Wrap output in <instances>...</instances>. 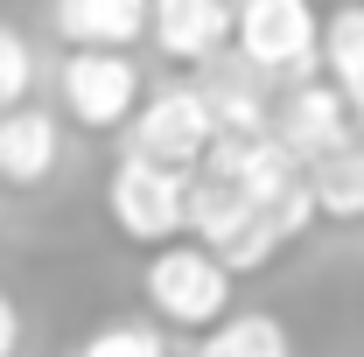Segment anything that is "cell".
Here are the masks:
<instances>
[{
    "label": "cell",
    "instance_id": "obj_1",
    "mask_svg": "<svg viewBox=\"0 0 364 357\" xmlns=\"http://www.w3.org/2000/svg\"><path fill=\"white\" fill-rule=\"evenodd\" d=\"M231 43L238 63L259 78H316V43L322 14L309 0H231Z\"/></svg>",
    "mask_w": 364,
    "mask_h": 357
},
{
    "label": "cell",
    "instance_id": "obj_2",
    "mask_svg": "<svg viewBox=\"0 0 364 357\" xmlns=\"http://www.w3.org/2000/svg\"><path fill=\"white\" fill-rule=\"evenodd\" d=\"M105 218L119 224L134 245L182 238V224H189V169H161V161L119 154L112 176H105Z\"/></svg>",
    "mask_w": 364,
    "mask_h": 357
},
{
    "label": "cell",
    "instance_id": "obj_3",
    "mask_svg": "<svg viewBox=\"0 0 364 357\" xmlns=\"http://www.w3.org/2000/svg\"><path fill=\"white\" fill-rule=\"evenodd\" d=\"M147 309L161 315L168 329H210L218 315H231V273L203 252V245H154V260L140 273Z\"/></svg>",
    "mask_w": 364,
    "mask_h": 357
},
{
    "label": "cell",
    "instance_id": "obj_4",
    "mask_svg": "<svg viewBox=\"0 0 364 357\" xmlns=\"http://www.w3.org/2000/svg\"><path fill=\"white\" fill-rule=\"evenodd\" d=\"M210 140H218V127H210V105L196 98V85L154 91V98H140L134 119H127V154L161 161V169H196Z\"/></svg>",
    "mask_w": 364,
    "mask_h": 357
},
{
    "label": "cell",
    "instance_id": "obj_5",
    "mask_svg": "<svg viewBox=\"0 0 364 357\" xmlns=\"http://www.w3.org/2000/svg\"><path fill=\"white\" fill-rule=\"evenodd\" d=\"M140 105V70L127 49H70L63 63V112L91 127V134H112L127 127Z\"/></svg>",
    "mask_w": 364,
    "mask_h": 357
},
{
    "label": "cell",
    "instance_id": "obj_6",
    "mask_svg": "<svg viewBox=\"0 0 364 357\" xmlns=\"http://www.w3.org/2000/svg\"><path fill=\"white\" fill-rule=\"evenodd\" d=\"M267 134L309 169L322 154H336L343 140H358V127H350V105H343V91L329 85V78H301V85H287V98L267 112Z\"/></svg>",
    "mask_w": 364,
    "mask_h": 357
},
{
    "label": "cell",
    "instance_id": "obj_7",
    "mask_svg": "<svg viewBox=\"0 0 364 357\" xmlns=\"http://www.w3.org/2000/svg\"><path fill=\"white\" fill-rule=\"evenodd\" d=\"M203 176L231 182L245 203H273L280 189H294L301 182V161L280 147L273 134H218L210 147H203V161H196Z\"/></svg>",
    "mask_w": 364,
    "mask_h": 357
},
{
    "label": "cell",
    "instance_id": "obj_8",
    "mask_svg": "<svg viewBox=\"0 0 364 357\" xmlns=\"http://www.w3.org/2000/svg\"><path fill=\"white\" fill-rule=\"evenodd\" d=\"M147 43L168 63H203L231 43V0H147Z\"/></svg>",
    "mask_w": 364,
    "mask_h": 357
},
{
    "label": "cell",
    "instance_id": "obj_9",
    "mask_svg": "<svg viewBox=\"0 0 364 357\" xmlns=\"http://www.w3.org/2000/svg\"><path fill=\"white\" fill-rule=\"evenodd\" d=\"M196 70H203V78H196V98L210 105V127H218V134H267L273 105H267V78H259V70H245L225 49L203 56Z\"/></svg>",
    "mask_w": 364,
    "mask_h": 357
},
{
    "label": "cell",
    "instance_id": "obj_10",
    "mask_svg": "<svg viewBox=\"0 0 364 357\" xmlns=\"http://www.w3.org/2000/svg\"><path fill=\"white\" fill-rule=\"evenodd\" d=\"M56 154H63V134L56 119L36 112L28 98L0 112V189H36V182L56 176Z\"/></svg>",
    "mask_w": 364,
    "mask_h": 357
},
{
    "label": "cell",
    "instance_id": "obj_11",
    "mask_svg": "<svg viewBox=\"0 0 364 357\" xmlns=\"http://www.w3.org/2000/svg\"><path fill=\"white\" fill-rule=\"evenodd\" d=\"M49 21L70 49H134L147 36V0H49Z\"/></svg>",
    "mask_w": 364,
    "mask_h": 357
},
{
    "label": "cell",
    "instance_id": "obj_12",
    "mask_svg": "<svg viewBox=\"0 0 364 357\" xmlns=\"http://www.w3.org/2000/svg\"><path fill=\"white\" fill-rule=\"evenodd\" d=\"M309 182V203H316V218L329 224H358L364 218V140H343L336 154H322L301 169Z\"/></svg>",
    "mask_w": 364,
    "mask_h": 357
},
{
    "label": "cell",
    "instance_id": "obj_13",
    "mask_svg": "<svg viewBox=\"0 0 364 357\" xmlns=\"http://www.w3.org/2000/svg\"><path fill=\"white\" fill-rule=\"evenodd\" d=\"M316 70L343 91V105H358V98H364V0H343V7L322 21Z\"/></svg>",
    "mask_w": 364,
    "mask_h": 357
},
{
    "label": "cell",
    "instance_id": "obj_14",
    "mask_svg": "<svg viewBox=\"0 0 364 357\" xmlns=\"http://www.w3.org/2000/svg\"><path fill=\"white\" fill-rule=\"evenodd\" d=\"M196 357H294V343H287V329H280L273 315L238 309V315H218V322L203 329Z\"/></svg>",
    "mask_w": 364,
    "mask_h": 357
},
{
    "label": "cell",
    "instance_id": "obj_15",
    "mask_svg": "<svg viewBox=\"0 0 364 357\" xmlns=\"http://www.w3.org/2000/svg\"><path fill=\"white\" fill-rule=\"evenodd\" d=\"M77 357H168V343H161V329H154V322L112 315V322H98L85 343H77Z\"/></svg>",
    "mask_w": 364,
    "mask_h": 357
},
{
    "label": "cell",
    "instance_id": "obj_16",
    "mask_svg": "<svg viewBox=\"0 0 364 357\" xmlns=\"http://www.w3.org/2000/svg\"><path fill=\"white\" fill-rule=\"evenodd\" d=\"M28 85H36V49L0 21V112H7V105H21Z\"/></svg>",
    "mask_w": 364,
    "mask_h": 357
},
{
    "label": "cell",
    "instance_id": "obj_17",
    "mask_svg": "<svg viewBox=\"0 0 364 357\" xmlns=\"http://www.w3.org/2000/svg\"><path fill=\"white\" fill-rule=\"evenodd\" d=\"M14 343H21V309L0 294V357H14Z\"/></svg>",
    "mask_w": 364,
    "mask_h": 357
},
{
    "label": "cell",
    "instance_id": "obj_18",
    "mask_svg": "<svg viewBox=\"0 0 364 357\" xmlns=\"http://www.w3.org/2000/svg\"><path fill=\"white\" fill-rule=\"evenodd\" d=\"M350 127H358V140H364V98H358V105H350Z\"/></svg>",
    "mask_w": 364,
    "mask_h": 357
},
{
    "label": "cell",
    "instance_id": "obj_19",
    "mask_svg": "<svg viewBox=\"0 0 364 357\" xmlns=\"http://www.w3.org/2000/svg\"><path fill=\"white\" fill-rule=\"evenodd\" d=\"M0 218H7V211H0Z\"/></svg>",
    "mask_w": 364,
    "mask_h": 357
}]
</instances>
